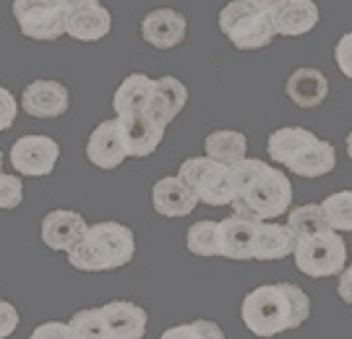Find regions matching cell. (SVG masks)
<instances>
[{
    "mask_svg": "<svg viewBox=\"0 0 352 339\" xmlns=\"http://www.w3.org/2000/svg\"><path fill=\"white\" fill-rule=\"evenodd\" d=\"M113 29V13L97 3H89L81 8H74L65 16V34L78 42H97L104 39Z\"/></svg>",
    "mask_w": 352,
    "mask_h": 339,
    "instance_id": "e0dca14e",
    "label": "cell"
},
{
    "mask_svg": "<svg viewBox=\"0 0 352 339\" xmlns=\"http://www.w3.org/2000/svg\"><path fill=\"white\" fill-rule=\"evenodd\" d=\"M136 238L120 222L89 225L87 235L68 251V261L78 272H113L133 261Z\"/></svg>",
    "mask_w": 352,
    "mask_h": 339,
    "instance_id": "7a4b0ae2",
    "label": "cell"
},
{
    "mask_svg": "<svg viewBox=\"0 0 352 339\" xmlns=\"http://www.w3.org/2000/svg\"><path fill=\"white\" fill-rule=\"evenodd\" d=\"M204 149H206V157H212L214 162L232 167L248 157V138L240 131H214L204 138Z\"/></svg>",
    "mask_w": 352,
    "mask_h": 339,
    "instance_id": "cb8c5ba5",
    "label": "cell"
},
{
    "mask_svg": "<svg viewBox=\"0 0 352 339\" xmlns=\"http://www.w3.org/2000/svg\"><path fill=\"white\" fill-rule=\"evenodd\" d=\"M318 19H321V11L314 0H287L272 16L277 37H302L318 26Z\"/></svg>",
    "mask_w": 352,
    "mask_h": 339,
    "instance_id": "ffe728a7",
    "label": "cell"
},
{
    "mask_svg": "<svg viewBox=\"0 0 352 339\" xmlns=\"http://www.w3.org/2000/svg\"><path fill=\"white\" fill-rule=\"evenodd\" d=\"M251 6H256L258 11H264V13H269V16H274V13L287 3V0H248Z\"/></svg>",
    "mask_w": 352,
    "mask_h": 339,
    "instance_id": "8d00e7d4",
    "label": "cell"
},
{
    "mask_svg": "<svg viewBox=\"0 0 352 339\" xmlns=\"http://www.w3.org/2000/svg\"><path fill=\"white\" fill-rule=\"evenodd\" d=\"M151 206H154L157 214L177 219V217H188L199 206V196L193 193V188L180 175H170L154 183V188H151Z\"/></svg>",
    "mask_w": 352,
    "mask_h": 339,
    "instance_id": "4fadbf2b",
    "label": "cell"
},
{
    "mask_svg": "<svg viewBox=\"0 0 352 339\" xmlns=\"http://www.w3.org/2000/svg\"><path fill=\"white\" fill-rule=\"evenodd\" d=\"M225 331L214 321H193V324H180V327L167 329L162 339H222Z\"/></svg>",
    "mask_w": 352,
    "mask_h": 339,
    "instance_id": "f546056e",
    "label": "cell"
},
{
    "mask_svg": "<svg viewBox=\"0 0 352 339\" xmlns=\"http://www.w3.org/2000/svg\"><path fill=\"white\" fill-rule=\"evenodd\" d=\"M141 37L157 50H173L188 37V19L175 8H157L141 19Z\"/></svg>",
    "mask_w": 352,
    "mask_h": 339,
    "instance_id": "8fae6325",
    "label": "cell"
},
{
    "mask_svg": "<svg viewBox=\"0 0 352 339\" xmlns=\"http://www.w3.org/2000/svg\"><path fill=\"white\" fill-rule=\"evenodd\" d=\"M337 295L342 300L352 305V266H344L340 272V282H337Z\"/></svg>",
    "mask_w": 352,
    "mask_h": 339,
    "instance_id": "d590c367",
    "label": "cell"
},
{
    "mask_svg": "<svg viewBox=\"0 0 352 339\" xmlns=\"http://www.w3.org/2000/svg\"><path fill=\"white\" fill-rule=\"evenodd\" d=\"M186 248H188L193 256H201V259L222 256L219 222H214V219H201V222L190 225L188 235H186Z\"/></svg>",
    "mask_w": 352,
    "mask_h": 339,
    "instance_id": "484cf974",
    "label": "cell"
},
{
    "mask_svg": "<svg viewBox=\"0 0 352 339\" xmlns=\"http://www.w3.org/2000/svg\"><path fill=\"white\" fill-rule=\"evenodd\" d=\"M287 167L292 170V175L298 177H324L337 167V149L329 141H321L316 136L308 146H302L289 160Z\"/></svg>",
    "mask_w": 352,
    "mask_h": 339,
    "instance_id": "44dd1931",
    "label": "cell"
},
{
    "mask_svg": "<svg viewBox=\"0 0 352 339\" xmlns=\"http://www.w3.org/2000/svg\"><path fill=\"white\" fill-rule=\"evenodd\" d=\"M347 157L352 160V131L347 133Z\"/></svg>",
    "mask_w": 352,
    "mask_h": 339,
    "instance_id": "f35d334b",
    "label": "cell"
},
{
    "mask_svg": "<svg viewBox=\"0 0 352 339\" xmlns=\"http://www.w3.org/2000/svg\"><path fill=\"white\" fill-rule=\"evenodd\" d=\"M120 128H123V138H126L128 157H149V154H154L157 146L162 144L164 131H167L146 113L120 118Z\"/></svg>",
    "mask_w": 352,
    "mask_h": 339,
    "instance_id": "d6986e66",
    "label": "cell"
},
{
    "mask_svg": "<svg viewBox=\"0 0 352 339\" xmlns=\"http://www.w3.org/2000/svg\"><path fill=\"white\" fill-rule=\"evenodd\" d=\"M89 3H97V0H58V6H63L65 11H74V8L89 6Z\"/></svg>",
    "mask_w": 352,
    "mask_h": 339,
    "instance_id": "74e56055",
    "label": "cell"
},
{
    "mask_svg": "<svg viewBox=\"0 0 352 339\" xmlns=\"http://www.w3.org/2000/svg\"><path fill=\"white\" fill-rule=\"evenodd\" d=\"M334 61H337V68H340L342 74L352 78V32L340 37L337 47H334Z\"/></svg>",
    "mask_w": 352,
    "mask_h": 339,
    "instance_id": "d6a6232c",
    "label": "cell"
},
{
    "mask_svg": "<svg viewBox=\"0 0 352 339\" xmlns=\"http://www.w3.org/2000/svg\"><path fill=\"white\" fill-rule=\"evenodd\" d=\"M19 327V311L8 300H0V339L11 337Z\"/></svg>",
    "mask_w": 352,
    "mask_h": 339,
    "instance_id": "836d02e7",
    "label": "cell"
},
{
    "mask_svg": "<svg viewBox=\"0 0 352 339\" xmlns=\"http://www.w3.org/2000/svg\"><path fill=\"white\" fill-rule=\"evenodd\" d=\"M68 327H71V337L74 339H107V329H104V318H102L100 308L74 314Z\"/></svg>",
    "mask_w": 352,
    "mask_h": 339,
    "instance_id": "f1b7e54d",
    "label": "cell"
},
{
    "mask_svg": "<svg viewBox=\"0 0 352 339\" xmlns=\"http://www.w3.org/2000/svg\"><path fill=\"white\" fill-rule=\"evenodd\" d=\"M0 167H3V151H0Z\"/></svg>",
    "mask_w": 352,
    "mask_h": 339,
    "instance_id": "ab89813d",
    "label": "cell"
},
{
    "mask_svg": "<svg viewBox=\"0 0 352 339\" xmlns=\"http://www.w3.org/2000/svg\"><path fill=\"white\" fill-rule=\"evenodd\" d=\"M24 204V183L0 170V209H16Z\"/></svg>",
    "mask_w": 352,
    "mask_h": 339,
    "instance_id": "4dcf8cb0",
    "label": "cell"
},
{
    "mask_svg": "<svg viewBox=\"0 0 352 339\" xmlns=\"http://www.w3.org/2000/svg\"><path fill=\"white\" fill-rule=\"evenodd\" d=\"M107 339H141L146 334V311L131 300H113L102 305Z\"/></svg>",
    "mask_w": 352,
    "mask_h": 339,
    "instance_id": "9a60e30c",
    "label": "cell"
},
{
    "mask_svg": "<svg viewBox=\"0 0 352 339\" xmlns=\"http://www.w3.org/2000/svg\"><path fill=\"white\" fill-rule=\"evenodd\" d=\"M34 339H74L71 337V327L68 324H58V321H50V324H39L34 331H32Z\"/></svg>",
    "mask_w": 352,
    "mask_h": 339,
    "instance_id": "e575fe53",
    "label": "cell"
},
{
    "mask_svg": "<svg viewBox=\"0 0 352 339\" xmlns=\"http://www.w3.org/2000/svg\"><path fill=\"white\" fill-rule=\"evenodd\" d=\"M188 105V89L177 81L175 76H162L154 78L151 89V100L146 105V115L154 118L160 126H170L177 115L183 113V107Z\"/></svg>",
    "mask_w": 352,
    "mask_h": 339,
    "instance_id": "2e32d148",
    "label": "cell"
},
{
    "mask_svg": "<svg viewBox=\"0 0 352 339\" xmlns=\"http://www.w3.org/2000/svg\"><path fill=\"white\" fill-rule=\"evenodd\" d=\"M292 259L305 276L327 279V276L340 274L347 266V243L342 238V232L329 227V230L295 240Z\"/></svg>",
    "mask_w": 352,
    "mask_h": 339,
    "instance_id": "5b68a950",
    "label": "cell"
},
{
    "mask_svg": "<svg viewBox=\"0 0 352 339\" xmlns=\"http://www.w3.org/2000/svg\"><path fill=\"white\" fill-rule=\"evenodd\" d=\"M287 227L298 240L305 235H314V232H321V230H329V219L321 209V204H302V206L289 212Z\"/></svg>",
    "mask_w": 352,
    "mask_h": 339,
    "instance_id": "4316f807",
    "label": "cell"
},
{
    "mask_svg": "<svg viewBox=\"0 0 352 339\" xmlns=\"http://www.w3.org/2000/svg\"><path fill=\"white\" fill-rule=\"evenodd\" d=\"M177 175L188 183L193 193L199 196V204L209 206H230L235 199V183H232V170L227 164L214 162L212 157H188L180 164Z\"/></svg>",
    "mask_w": 352,
    "mask_h": 339,
    "instance_id": "8992f818",
    "label": "cell"
},
{
    "mask_svg": "<svg viewBox=\"0 0 352 339\" xmlns=\"http://www.w3.org/2000/svg\"><path fill=\"white\" fill-rule=\"evenodd\" d=\"M329 227L337 232H352V190H337L321 201Z\"/></svg>",
    "mask_w": 352,
    "mask_h": 339,
    "instance_id": "83f0119b",
    "label": "cell"
},
{
    "mask_svg": "<svg viewBox=\"0 0 352 339\" xmlns=\"http://www.w3.org/2000/svg\"><path fill=\"white\" fill-rule=\"evenodd\" d=\"M292 251H295V235L289 232L287 225H274V219L261 222L253 251L256 261H282L292 256Z\"/></svg>",
    "mask_w": 352,
    "mask_h": 339,
    "instance_id": "603a6c76",
    "label": "cell"
},
{
    "mask_svg": "<svg viewBox=\"0 0 352 339\" xmlns=\"http://www.w3.org/2000/svg\"><path fill=\"white\" fill-rule=\"evenodd\" d=\"M289 206H292V183L282 170L272 164H266V170L253 180L251 188L230 204L235 214H245L261 222L287 214Z\"/></svg>",
    "mask_w": 352,
    "mask_h": 339,
    "instance_id": "3957f363",
    "label": "cell"
},
{
    "mask_svg": "<svg viewBox=\"0 0 352 339\" xmlns=\"http://www.w3.org/2000/svg\"><path fill=\"white\" fill-rule=\"evenodd\" d=\"M87 157L89 162L100 170H115L128 160L126 138H123V128H120V118L115 120H104L91 131L87 141Z\"/></svg>",
    "mask_w": 352,
    "mask_h": 339,
    "instance_id": "30bf717a",
    "label": "cell"
},
{
    "mask_svg": "<svg viewBox=\"0 0 352 339\" xmlns=\"http://www.w3.org/2000/svg\"><path fill=\"white\" fill-rule=\"evenodd\" d=\"M60 157L58 141L50 136H21L11 146V164L26 177L50 175Z\"/></svg>",
    "mask_w": 352,
    "mask_h": 339,
    "instance_id": "ba28073f",
    "label": "cell"
},
{
    "mask_svg": "<svg viewBox=\"0 0 352 339\" xmlns=\"http://www.w3.org/2000/svg\"><path fill=\"white\" fill-rule=\"evenodd\" d=\"M151 89H154V78H149L146 74H131L118 87L113 97V110L118 118L126 115H139L146 113V105L151 100Z\"/></svg>",
    "mask_w": 352,
    "mask_h": 339,
    "instance_id": "7402d4cb",
    "label": "cell"
},
{
    "mask_svg": "<svg viewBox=\"0 0 352 339\" xmlns=\"http://www.w3.org/2000/svg\"><path fill=\"white\" fill-rule=\"evenodd\" d=\"M314 133L308 131V128H300V126H287V128H277L272 136H269V144H266V149H269V157L274 160V162L285 164L302 149V146H308L311 141H314Z\"/></svg>",
    "mask_w": 352,
    "mask_h": 339,
    "instance_id": "d4e9b609",
    "label": "cell"
},
{
    "mask_svg": "<svg viewBox=\"0 0 352 339\" xmlns=\"http://www.w3.org/2000/svg\"><path fill=\"white\" fill-rule=\"evenodd\" d=\"M261 219H253L245 214H230L219 222V243H222V259L232 261H251L256 251Z\"/></svg>",
    "mask_w": 352,
    "mask_h": 339,
    "instance_id": "7c38bea8",
    "label": "cell"
},
{
    "mask_svg": "<svg viewBox=\"0 0 352 339\" xmlns=\"http://www.w3.org/2000/svg\"><path fill=\"white\" fill-rule=\"evenodd\" d=\"M285 94L295 107L314 110V107H321L329 97V78L318 68H298L289 74L287 84H285Z\"/></svg>",
    "mask_w": 352,
    "mask_h": 339,
    "instance_id": "ac0fdd59",
    "label": "cell"
},
{
    "mask_svg": "<svg viewBox=\"0 0 352 339\" xmlns=\"http://www.w3.org/2000/svg\"><path fill=\"white\" fill-rule=\"evenodd\" d=\"M87 219L78 212H68V209H55L42 219V243L50 251L68 253L78 240L87 235Z\"/></svg>",
    "mask_w": 352,
    "mask_h": 339,
    "instance_id": "5bb4252c",
    "label": "cell"
},
{
    "mask_svg": "<svg viewBox=\"0 0 352 339\" xmlns=\"http://www.w3.org/2000/svg\"><path fill=\"white\" fill-rule=\"evenodd\" d=\"M71 107V91L60 81L50 78H37L24 89L21 94V110L39 120H52V118H63Z\"/></svg>",
    "mask_w": 352,
    "mask_h": 339,
    "instance_id": "9c48e42d",
    "label": "cell"
},
{
    "mask_svg": "<svg viewBox=\"0 0 352 339\" xmlns=\"http://www.w3.org/2000/svg\"><path fill=\"white\" fill-rule=\"evenodd\" d=\"M65 11L58 0H13V19L21 34L37 42H52L65 34Z\"/></svg>",
    "mask_w": 352,
    "mask_h": 339,
    "instance_id": "52a82bcc",
    "label": "cell"
},
{
    "mask_svg": "<svg viewBox=\"0 0 352 339\" xmlns=\"http://www.w3.org/2000/svg\"><path fill=\"white\" fill-rule=\"evenodd\" d=\"M219 32L238 50H261L277 37L272 16L258 11L248 0H230L219 11Z\"/></svg>",
    "mask_w": 352,
    "mask_h": 339,
    "instance_id": "277c9868",
    "label": "cell"
},
{
    "mask_svg": "<svg viewBox=\"0 0 352 339\" xmlns=\"http://www.w3.org/2000/svg\"><path fill=\"white\" fill-rule=\"evenodd\" d=\"M311 298L292 282H277V285H261L251 289L243 305L240 316L245 329L256 337H277L292 329H300L311 316Z\"/></svg>",
    "mask_w": 352,
    "mask_h": 339,
    "instance_id": "6da1fadb",
    "label": "cell"
},
{
    "mask_svg": "<svg viewBox=\"0 0 352 339\" xmlns=\"http://www.w3.org/2000/svg\"><path fill=\"white\" fill-rule=\"evenodd\" d=\"M19 115V102L6 87H0V131H8L16 123Z\"/></svg>",
    "mask_w": 352,
    "mask_h": 339,
    "instance_id": "1f68e13d",
    "label": "cell"
}]
</instances>
